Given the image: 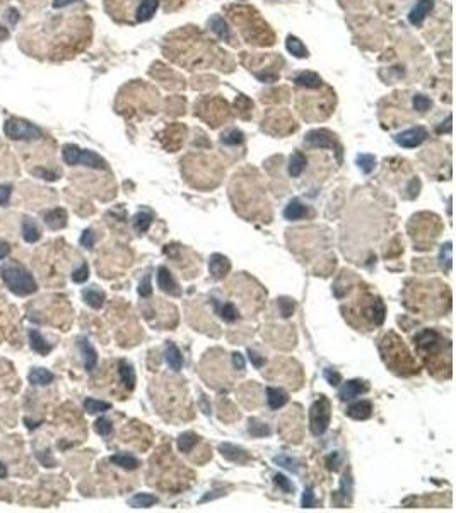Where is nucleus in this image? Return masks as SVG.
I'll return each instance as SVG.
<instances>
[{"mask_svg": "<svg viewBox=\"0 0 456 513\" xmlns=\"http://www.w3.org/2000/svg\"><path fill=\"white\" fill-rule=\"evenodd\" d=\"M7 477V467L4 464H0V479H6Z\"/></svg>", "mask_w": 456, "mask_h": 513, "instance_id": "e2e57ef3", "label": "nucleus"}, {"mask_svg": "<svg viewBox=\"0 0 456 513\" xmlns=\"http://www.w3.org/2000/svg\"><path fill=\"white\" fill-rule=\"evenodd\" d=\"M364 392H367V385H364V382L349 380L340 387L338 397H340V400H350V399L357 397V395H360V394H364Z\"/></svg>", "mask_w": 456, "mask_h": 513, "instance_id": "9b49d317", "label": "nucleus"}, {"mask_svg": "<svg viewBox=\"0 0 456 513\" xmlns=\"http://www.w3.org/2000/svg\"><path fill=\"white\" fill-rule=\"evenodd\" d=\"M277 304H279V311H280V315L284 316V318H289V316H292L294 310H296V303H294V299L285 298V296H282V298L277 299Z\"/></svg>", "mask_w": 456, "mask_h": 513, "instance_id": "f704fd0d", "label": "nucleus"}, {"mask_svg": "<svg viewBox=\"0 0 456 513\" xmlns=\"http://www.w3.org/2000/svg\"><path fill=\"white\" fill-rule=\"evenodd\" d=\"M273 482H275L277 486L280 487L284 493H292L294 491V486H292V482L289 481L287 477H285L284 474H275V477H273Z\"/></svg>", "mask_w": 456, "mask_h": 513, "instance_id": "c03bdc74", "label": "nucleus"}, {"mask_svg": "<svg viewBox=\"0 0 456 513\" xmlns=\"http://www.w3.org/2000/svg\"><path fill=\"white\" fill-rule=\"evenodd\" d=\"M248 431H250L251 435L256 436V438H262V436L270 435V429H268L267 424L260 423V421H256V419H250V428H248Z\"/></svg>", "mask_w": 456, "mask_h": 513, "instance_id": "58836bf2", "label": "nucleus"}, {"mask_svg": "<svg viewBox=\"0 0 456 513\" xmlns=\"http://www.w3.org/2000/svg\"><path fill=\"white\" fill-rule=\"evenodd\" d=\"M62 157H64V161L70 166L82 164V166H88V168H94V169H106V161L103 159L101 156H98V154L93 151H84V149L77 147V145H74V144L64 145V149H62Z\"/></svg>", "mask_w": 456, "mask_h": 513, "instance_id": "f03ea898", "label": "nucleus"}, {"mask_svg": "<svg viewBox=\"0 0 456 513\" xmlns=\"http://www.w3.org/2000/svg\"><path fill=\"white\" fill-rule=\"evenodd\" d=\"M366 316L374 325H381V323H383V320H384V306H383V303H381V301H374V303H372L371 306H369L367 310H366Z\"/></svg>", "mask_w": 456, "mask_h": 513, "instance_id": "c85d7f7f", "label": "nucleus"}, {"mask_svg": "<svg viewBox=\"0 0 456 513\" xmlns=\"http://www.w3.org/2000/svg\"><path fill=\"white\" fill-rule=\"evenodd\" d=\"M152 224V216L147 214V212H139V214L134 216V228L139 233H146Z\"/></svg>", "mask_w": 456, "mask_h": 513, "instance_id": "72a5a7b5", "label": "nucleus"}, {"mask_svg": "<svg viewBox=\"0 0 456 513\" xmlns=\"http://www.w3.org/2000/svg\"><path fill=\"white\" fill-rule=\"evenodd\" d=\"M94 241H96V236H94V233L91 231V229H86V231H82V235H81V245L84 248H93L94 247Z\"/></svg>", "mask_w": 456, "mask_h": 513, "instance_id": "09e8293b", "label": "nucleus"}, {"mask_svg": "<svg viewBox=\"0 0 456 513\" xmlns=\"http://www.w3.org/2000/svg\"><path fill=\"white\" fill-rule=\"evenodd\" d=\"M273 462H275V464H279V465H282V467H285V469L291 470V472H297V465H296V462H294L291 457L279 455V457L273 458Z\"/></svg>", "mask_w": 456, "mask_h": 513, "instance_id": "a18cd8bd", "label": "nucleus"}, {"mask_svg": "<svg viewBox=\"0 0 456 513\" xmlns=\"http://www.w3.org/2000/svg\"><path fill=\"white\" fill-rule=\"evenodd\" d=\"M67 219H69L67 218V211L60 209V207L48 211L47 214H45V224H47L50 229H53V231H57V229H62V228L67 226Z\"/></svg>", "mask_w": 456, "mask_h": 513, "instance_id": "f8f14e48", "label": "nucleus"}, {"mask_svg": "<svg viewBox=\"0 0 456 513\" xmlns=\"http://www.w3.org/2000/svg\"><path fill=\"white\" fill-rule=\"evenodd\" d=\"M267 400H268V406H270V409L277 411V409L284 407L285 404H287L289 397L284 390L275 389V387H268L267 389Z\"/></svg>", "mask_w": 456, "mask_h": 513, "instance_id": "6ab92c4d", "label": "nucleus"}, {"mask_svg": "<svg viewBox=\"0 0 456 513\" xmlns=\"http://www.w3.org/2000/svg\"><path fill=\"white\" fill-rule=\"evenodd\" d=\"M156 503H157V496L149 494V493H139L128 499V504L134 508H149Z\"/></svg>", "mask_w": 456, "mask_h": 513, "instance_id": "a878e982", "label": "nucleus"}, {"mask_svg": "<svg viewBox=\"0 0 456 513\" xmlns=\"http://www.w3.org/2000/svg\"><path fill=\"white\" fill-rule=\"evenodd\" d=\"M9 253H11V245L0 240V260H4L6 257H9Z\"/></svg>", "mask_w": 456, "mask_h": 513, "instance_id": "13d9d810", "label": "nucleus"}, {"mask_svg": "<svg viewBox=\"0 0 456 513\" xmlns=\"http://www.w3.org/2000/svg\"><path fill=\"white\" fill-rule=\"evenodd\" d=\"M30 342H31L33 351H36L38 354H41V356H47L53 349V346L50 344V342H47V339H45L38 330H35V328L30 330Z\"/></svg>", "mask_w": 456, "mask_h": 513, "instance_id": "2eb2a0df", "label": "nucleus"}, {"mask_svg": "<svg viewBox=\"0 0 456 513\" xmlns=\"http://www.w3.org/2000/svg\"><path fill=\"white\" fill-rule=\"evenodd\" d=\"M79 348H81L82 358H84V366H86V370H88V371H93V370H94V366H96V363H98V353H96V349H94L93 346L89 344V340H86V339L79 340Z\"/></svg>", "mask_w": 456, "mask_h": 513, "instance_id": "dca6fc26", "label": "nucleus"}, {"mask_svg": "<svg viewBox=\"0 0 456 513\" xmlns=\"http://www.w3.org/2000/svg\"><path fill=\"white\" fill-rule=\"evenodd\" d=\"M217 311H219V316H221L222 320H226V322H234V320L238 318V310H236V306L233 303H224L222 306H217Z\"/></svg>", "mask_w": 456, "mask_h": 513, "instance_id": "c9c22d12", "label": "nucleus"}, {"mask_svg": "<svg viewBox=\"0 0 456 513\" xmlns=\"http://www.w3.org/2000/svg\"><path fill=\"white\" fill-rule=\"evenodd\" d=\"M210 26H212V31L221 40H229L231 38L229 28H227L226 21H224L221 16H215V18H212V21H210Z\"/></svg>", "mask_w": 456, "mask_h": 513, "instance_id": "7c9ffc66", "label": "nucleus"}, {"mask_svg": "<svg viewBox=\"0 0 456 513\" xmlns=\"http://www.w3.org/2000/svg\"><path fill=\"white\" fill-rule=\"evenodd\" d=\"M294 82L301 87H306V89H316V87L321 86V77L314 72H301L299 76H296Z\"/></svg>", "mask_w": 456, "mask_h": 513, "instance_id": "5701e85b", "label": "nucleus"}, {"mask_svg": "<svg viewBox=\"0 0 456 513\" xmlns=\"http://www.w3.org/2000/svg\"><path fill=\"white\" fill-rule=\"evenodd\" d=\"M139 294L142 296V298H147V296H151V294H152L151 274H147V276L144 277V281L140 282V286H139Z\"/></svg>", "mask_w": 456, "mask_h": 513, "instance_id": "8fccbe9b", "label": "nucleus"}, {"mask_svg": "<svg viewBox=\"0 0 456 513\" xmlns=\"http://www.w3.org/2000/svg\"><path fill=\"white\" fill-rule=\"evenodd\" d=\"M301 504L304 508L314 506V493H313V489H311V487H306V489H304V493H302V498H301Z\"/></svg>", "mask_w": 456, "mask_h": 513, "instance_id": "3c124183", "label": "nucleus"}, {"mask_svg": "<svg viewBox=\"0 0 456 513\" xmlns=\"http://www.w3.org/2000/svg\"><path fill=\"white\" fill-rule=\"evenodd\" d=\"M12 187L11 185H0V206H6L11 199Z\"/></svg>", "mask_w": 456, "mask_h": 513, "instance_id": "864d4df0", "label": "nucleus"}, {"mask_svg": "<svg viewBox=\"0 0 456 513\" xmlns=\"http://www.w3.org/2000/svg\"><path fill=\"white\" fill-rule=\"evenodd\" d=\"M89 279V267L88 264H82L79 269H76L72 272V281L74 282H77V284H82V282H86Z\"/></svg>", "mask_w": 456, "mask_h": 513, "instance_id": "37998d69", "label": "nucleus"}, {"mask_svg": "<svg viewBox=\"0 0 456 513\" xmlns=\"http://www.w3.org/2000/svg\"><path fill=\"white\" fill-rule=\"evenodd\" d=\"M4 133L12 140H38L43 137V130L35 123L23 118H11L4 123Z\"/></svg>", "mask_w": 456, "mask_h": 513, "instance_id": "7ed1b4c3", "label": "nucleus"}, {"mask_svg": "<svg viewBox=\"0 0 456 513\" xmlns=\"http://www.w3.org/2000/svg\"><path fill=\"white\" fill-rule=\"evenodd\" d=\"M38 458L41 462L45 464V467H53L55 465V462L50 458V452H43V453H38Z\"/></svg>", "mask_w": 456, "mask_h": 513, "instance_id": "bf43d9fd", "label": "nucleus"}, {"mask_svg": "<svg viewBox=\"0 0 456 513\" xmlns=\"http://www.w3.org/2000/svg\"><path fill=\"white\" fill-rule=\"evenodd\" d=\"M413 340L418 346V349H424V351H436L441 346V335L434 330H422L420 333H417Z\"/></svg>", "mask_w": 456, "mask_h": 513, "instance_id": "1a4fd4ad", "label": "nucleus"}, {"mask_svg": "<svg viewBox=\"0 0 456 513\" xmlns=\"http://www.w3.org/2000/svg\"><path fill=\"white\" fill-rule=\"evenodd\" d=\"M166 363L173 371H180L181 366H183V356H181L180 349L175 344H168V348H166Z\"/></svg>", "mask_w": 456, "mask_h": 513, "instance_id": "4be33fe9", "label": "nucleus"}, {"mask_svg": "<svg viewBox=\"0 0 456 513\" xmlns=\"http://www.w3.org/2000/svg\"><path fill=\"white\" fill-rule=\"evenodd\" d=\"M219 452H221V455L224 458H227V460H231V462H238V464H246V462L250 460V455H248L246 450L241 447H236L233 443L219 445Z\"/></svg>", "mask_w": 456, "mask_h": 513, "instance_id": "6e6552de", "label": "nucleus"}, {"mask_svg": "<svg viewBox=\"0 0 456 513\" xmlns=\"http://www.w3.org/2000/svg\"><path fill=\"white\" fill-rule=\"evenodd\" d=\"M28 378H30V383H33V385H50L55 380V375L45 368H33Z\"/></svg>", "mask_w": 456, "mask_h": 513, "instance_id": "412c9836", "label": "nucleus"}, {"mask_svg": "<svg viewBox=\"0 0 456 513\" xmlns=\"http://www.w3.org/2000/svg\"><path fill=\"white\" fill-rule=\"evenodd\" d=\"M357 164L364 173H371L376 166V159L371 154H360V156H357Z\"/></svg>", "mask_w": 456, "mask_h": 513, "instance_id": "ea45409f", "label": "nucleus"}, {"mask_svg": "<svg viewBox=\"0 0 456 513\" xmlns=\"http://www.w3.org/2000/svg\"><path fill=\"white\" fill-rule=\"evenodd\" d=\"M157 284H159V287L164 291L166 294H171V296H180L181 294L176 281L173 279L171 272H169L166 267H159V270H157Z\"/></svg>", "mask_w": 456, "mask_h": 513, "instance_id": "9d476101", "label": "nucleus"}, {"mask_svg": "<svg viewBox=\"0 0 456 513\" xmlns=\"http://www.w3.org/2000/svg\"><path fill=\"white\" fill-rule=\"evenodd\" d=\"M430 106H432V101H430L429 98H425V96L418 94V96L413 98V108H415L417 111H420V113H422V111H427Z\"/></svg>", "mask_w": 456, "mask_h": 513, "instance_id": "49530a36", "label": "nucleus"}, {"mask_svg": "<svg viewBox=\"0 0 456 513\" xmlns=\"http://www.w3.org/2000/svg\"><path fill=\"white\" fill-rule=\"evenodd\" d=\"M229 270H231V262L227 260V257L221 255V253H214V255H210L209 272H210V276H212V279H215V281H221V279H224L227 276Z\"/></svg>", "mask_w": 456, "mask_h": 513, "instance_id": "0eeeda50", "label": "nucleus"}, {"mask_svg": "<svg viewBox=\"0 0 456 513\" xmlns=\"http://www.w3.org/2000/svg\"><path fill=\"white\" fill-rule=\"evenodd\" d=\"M197 441H198V436L195 435V433H185V435H181L178 438V448H180V452L188 453L193 450Z\"/></svg>", "mask_w": 456, "mask_h": 513, "instance_id": "2f4dec72", "label": "nucleus"}, {"mask_svg": "<svg viewBox=\"0 0 456 513\" xmlns=\"http://www.w3.org/2000/svg\"><path fill=\"white\" fill-rule=\"evenodd\" d=\"M323 375H325L326 382H328L330 385H338L340 380H342L340 373H337V371H333V370H330V368H325V371H323Z\"/></svg>", "mask_w": 456, "mask_h": 513, "instance_id": "603ef678", "label": "nucleus"}, {"mask_svg": "<svg viewBox=\"0 0 456 513\" xmlns=\"http://www.w3.org/2000/svg\"><path fill=\"white\" fill-rule=\"evenodd\" d=\"M330 424V402L326 397H321L311 407V431L314 436H320L326 431Z\"/></svg>", "mask_w": 456, "mask_h": 513, "instance_id": "20e7f679", "label": "nucleus"}, {"mask_svg": "<svg viewBox=\"0 0 456 513\" xmlns=\"http://www.w3.org/2000/svg\"><path fill=\"white\" fill-rule=\"evenodd\" d=\"M350 489H352V479H350V475L345 474L342 479V487H340V491H338V496L335 498V503L342 504L343 501H345L347 496L350 494Z\"/></svg>", "mask_w": 456, "mask_h": 513, "instance_id": "4c0bfd02", "label": "nucleus"}, {"mask_svg": "<svg viewBox=\"0 0 456 513\" xmlns=\"http://www.w3.org/2000/svg\"><path fill=\"white\" fill-rule=\"evenodd\" d=\"M76 2H79V0H53V9H64V7L72 6Z\"/></svg>", "mask_w": 456, "mask_h": 513, "instance_id": "4d7b16f0", "label": "nucleus"}, {"mask_svg": "<svg viewBox=\"0 0 456 513\" xmlns=\"http://www.w3.org/2000/svg\"><path fill=\"white\" fill-rule=\"evenodd\" d=\"M248 356H250V361L255 365V368H262V366L265 365V358L263 356H260L258 353H255V351H248Z\"/></svg>", "mask_w": 456, "mask_h": 513, "instance_id": "5fc2aeb1", "label": "nucleus"}, {"mask_svg": "<svg viewBox=\"0 0 456 513\" xmlns=\"http://www.w3.org/2000/svg\"><path fill=\"white\" fill-rule=\"evenodd\" d=\"M40 236H41V233H40V229L38 226H36V223L33 219H26L23 223V238H24V241H28V243H36V241L40 240Z\"/></svg>", "mask_w": 456, "mask_h": 513, "instance_id": "bb28decb", "label": "nucleus"}, {"mask_svg": "<svg viewBox=\"0 0 456 513\" xmlns=\"http://www.w3.org/2000/svg\"><path fill=\"white\" fill-rule=\"evenodd\" d=\"M0 276H2L6 286L18 296H30L33 293H36V289H38L35 277H33L23 265H18V264L2 265Z\"/></svg>", "mask_w": 456, "mask_h": 513, "instance_id": "f257e3e1", "label": "nucleus"}, {"mask_svg": "<svg viewBox=\"0 0 456 513\" xmlns=\"http://www.w3.org/2000/svg\"><path fill=\"white\" fill-rule=\"evenodd\" d=\"M7 14H9L7 18H9V23H11V24H16V23L19 21V12L16 11V9H9V12H7Z\"/></svg>", "mask_w": 456, "mask_h": 513, "instance_id": "052dcab7", "label": "nucleus"}, {"mask_svg": "<svg viewBox=\"0 0 456 513\" xmlns=\"http://www.w3.org/2000/svg\"><path fill=\"white\" fill-rule=\"evenodd\" d=\"M306 168V157H304V154L302 152H294L292 156H291V159H289V175L291 177H299V175L302 173V169Z\"/></svg>", "mask_w": 456, "mask_h": 513, "instance_id": "cd10ccee", "label": "nucleus"}, {"mask_svg": "<svg viewBox=\"0 0 456 513\" xmlns=\"http://www.w3.org/2000/svg\"><path fill=\"white\" fill-rule=\"evenodd\" d=\"M306 214H308V209H306V206H302L301 200H297V199L291 200V202L287 204V207L284 209V218L287 221H299L302 218H306Z\"/></svg>", "mask_w": 456, "mask_h": 513, "instance_id": "a211bd4d", "label": "nucleus"}, {"mask_svg": "<svg viewBox=\"0 0 456 513\" xmlns=\"http://www.w3.org/2000/svg\"><path fill=\"white\" fill-rule=\"evenodd\" d=\"M304 144L309 147H325V149H338L335 135L328 130H313L306 135Z\"/></svg>", "mask_w": 456, "mask_h": 513, "instance_id": "423d86ee", "label": "nucleus"}, {"mask_svg": "<svg viewBox=\"0 0 456 513\" xmlns=\"http://www.w3.org/2000/svg\"><path fill=\"white\" fill-rule=\"evenodd\" d=\"M432 6H434L432 0H418L415 4V7L410 11V16H408L410 23L415 24V26H420V24L424 23L425 16L432 9Z\"/></svg>", "mask_w": 456, "mask_h": 513, "instance_id": "ddd939ff", "label": "nucleus"}, {"mask_svg": "<svg viewBox=\"0 0 456 513\" xmlns=\"http://www.w3.org/2000/svg\"><path fill=\"white\" fill-rule=\"evenodd\" d=\"M82 298H84V301L88 303L91 308H94V310H99V308L105 304V293L96 289V287H88V289H84L82 291Z\"/></svg>", "mask_w": 456, "mask_h": 513, "instance_id": "aec40b11", "label": "nucleus"}, {"mask_svg": "<svg viewBox=\"0 0 456 513\" xmlns=\"http://www.w3.org/2000/svg\"><path fill=\"white\" fill-rule=\"evenodd\" d=\"M118 373L122 378V383L127 387L128 390H132L135 387V371L132 368V365H128L127 361H120L118 365Z\"/></svg>", "mask_w": 456, "mask_h": 513, "instance_id": "b1692460", "label": "nucleus"}, {"mask_svg": "<svg viewBox=\"0 0 456 513\" xmlns=\"http://www.w3.org/2000/svg\"><path fill=\"white\" fill-rule=\"evenodd\" d=\"M285 47H287V50L294 57H297V58L308 57V50L302 45V41L299 38H296V36H289L287 41H285Z\"/></svg>", "mask_w": 456, "mask_h": 513, "instance_id": "c756f323", "label": "nucleus"}, {"mask_svg": "<svg viewBox=\"0 0 456 513\" xmlns=\"http://www.w3.org/2000/svg\"><path fill=\"white\" fill-rule=\"evenodd\" d=\"M33 175H35V177H38V178H43V180H47V182L59 180V175L53 173V171H50V169H47V168H35V169H33Z\"/></svg>", "mask_w": 456, "mask_h": 513, "instance_id": "de8ad7c7", "label": "nucleus"}, {"mask_svg": "<svg viewBox=\"0 0 456 513\" xmlns=\"http://www.w3.org/2000/svg\"><path fill=\"white\" fill-rule=\"evenodd\" d=\"M7 38H9V31H7V28L0 26V41H4Z\"/></svg>", "mask_w": 456, "mask_h": 513, "instance_id": "680f3d73", "label": "nucleus"}, {"mask_svg": "<svg viewBox=\"0 0 456 513\" xmlns=\"http://www.w3.org/2000/svg\"><path fill=\"white\" fill-rule=\"evenodd\" d=\"M427 139V130L424 127H415V128H408V130L398 133L395 137V142L401 147H417Z\"/></svg>", "mask_w": 456, "mask_h": 513, "instance_id": "39448f33", "label": "nucleus"}, {"mask_svg": "<svg viewBox=\"0 0 456 513\" xmlns=\"http://www.w3.org/2000/svg\"><path fill=\"white\" fill-rule=\"evenodd\" d=\"M439 264H441V267L446 270V272H449L451 270V243L449 241L442 245L441 255H439Z\"/></svg>", "mask_w": 456, "mask_h": 513, "instance_id": "a19ab883", "label": "nucleus"}, {"mask_svg": "<svg viewBox=\"0 0 456 513\" xmlns=\"http://www.w3.org/2000/svg\"><path fill=\"white\" fill-rule=\"evenodd\" d=\"M94 429H96L98 435L101 436H110L111 431H113V424H111L110 419L106 418H99L96 423H94Z\"/></svg>", "mask_w": 456, "mask_h": 513, "instance_id": "79ce46f5", "label": "nucleus"}, {"mask_svg": "<svg viewBox=\"0 0 456 513\" xmlns=\"http://www.w3.org/2000/svg\"><path fill=\"white\" fill-rule=\"evenodd\" d=\"M110 462H111V464H115V465H118V467H122V469H125V470H135L137 467L140 465V462L137 460L135 457L125 455V453H118V455H113V457L110 458Z\"/></svg>", "mask_w": 456, "mask_h": 513, "instance_id": "393cba45", "label": "nucleus"}, {"mask_svg": "<svg viewBox=\"0 0 456 513\" xmlns=\"http://www.w3.org/2000/svg\"><path fill=\"white\" fill-rule=\"evenodd\" d=\"M159 7V0H142L140 6L137 7V21L139 23H146V21L152 19Z\"/></svg>", "mask_w": 456, "mask_h": 513, "instance_id": "f3484780", "label": "nucleus"}, {"mask_svg": "<svg viewBox=\"0 0 456 513\" xmlns=\"http://www.w3.org/2000/svg\"><path fill=\"white\" fill-rule=\"evenodd\" d=\"M372 414V406L369 400H360V402H355L347 409V416L352 419H357V421H364L367 419L369 416Z\"/></svg>", "mask_w": 456, "mask_h": 513, "instance_id": "4468645a", "label": "nucleus"}, {"mask_svg": "<svg viewBox=\"0 0 456 513\" xmlns=\"http://www.w3.org/2000/svg\"><path fill=\"white\" fill-rule=\"evenodd\" d=\"M84 407H86V411H88L89 414H96V412L110 411V409H111V404H110V402H105V400L86 399V400H84Z\"/></svg>", "mask_w": 456, "mask_h": 513, "instance_id": "473e14b6", "label": "nucleus"}, {"mask_svg": "<svg viewBox=\"0 0 456 513\" xmlns=\"http://www.w3.org/2000/svg\"><path fill=\"white\" fill-rule=\"evenodd\" d=\"M233 366L236 370H244V358H243V354H239V353H234L233 354Z\"/></svg>", "mask_w": 456, "mask_h": 513, "instance_id": "6e6d98bb", "label": "nucleus"}, {"mask_svg": "<svg viewBox=\"0 0 456 513\" xmlns=\"http://www.w3.org/2000/svg\"><path fill=\"white\" fill-rule=\"evenodd\" d=\"M221 140H222V144H226V145H238V144H241L243 140H244V135H243L241 130H238V128H233V130L222 133Z\"/></svg>", "mask_w": 456, "mask_h": 513, "instance_id": "e433bc0d", "label": "nucleus"}]
</instances>
